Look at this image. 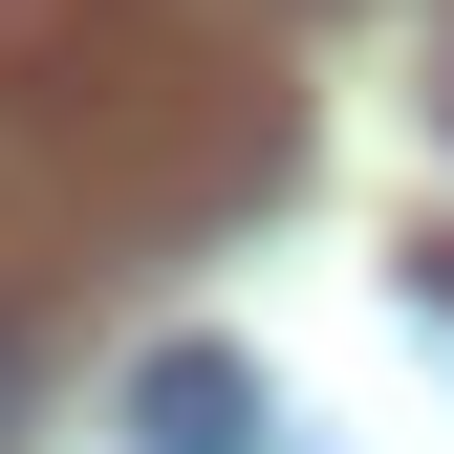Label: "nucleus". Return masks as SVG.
<instances>
[{"label":"nucleus","mask_w":454,"mask_h":454,"mask_svg":"<svg viewBox=\"0 0 454 454\" xmlns=\"http://www.w3.org/2000/svg\"><path fill=\"white\" fill-rule=\"evenodd\" d=\"M130 433H152V454H239V433H260L239 347H152V368H130Z\"/></svg>","instance_id":"nucleus-1"},{"label":"nucleus","mask_w":454,"mask_h":454,"mask_svg":"<svg viewBox=\"0 0 454 454\" xmlns=\"http://www.w3.org/2000/svg\"><path fill=\"white\" fill-rule=\"evenodd\" d=\"M0 454H22V325H0Z\"/></svg>","instance_id":"nucleus-2"}]
</instances>
